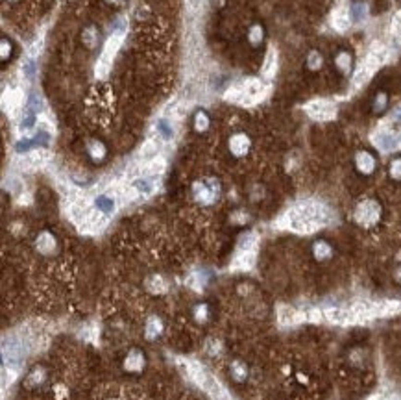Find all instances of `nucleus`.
<instances>
[{"label": "nucleus", "mask_w": 401, "mask_h": 400, "mask_svg": "<svg viewBox=\"0 0 401 400\" xmlns=\"http://www.w3.org/2000/svg\"><path fill=\"white\" fill-rule=\"evenodd\" d=\"M283 223L290 230L300 232V233H310L329 223V211L326 206L309 200V202H302L294 206L285 215Z\"/></svg>", "instance_id": "1"}, {"label": "nucleus", "mask_w": 401, "mask_h": 400, "mask_svg": "<svg viewBox=\"0 0 401 400\" xmlns=\"http://www.w3.org/2000/svg\"><path fill=\"white\" fill-rule=\"evenodd\" d=\"M263 95H265V85L259 80H248L244 84L231 87L227 93V99L239 102V104H253V102L261 100Z\"/></svg>", "instance_id": "2"}, {"label": "nucleus", "mask_w": 401, "mask_h": 400, "mask_svg": "<svg viewBox=\"0 0 401 400\" xmlns=\"http://www.w3.org/2000/svg\"><path fill=\"white\" fill-rule=\"evenodd\" d=\"M386 56H388V52H386V48H375V50H371L370 56L366 58L363 62V65L359 67V70L355 72V78H353V84L359 87V85H363L368 78L375 72V69H377L379 65H383V63L386 62Z\"/></svg>", "instance_id": "3"}, {"label": "nucleus", "mask_w": 401, "mask_h": 400, "mask_svg": "<svg viewBox=\"0 0 401 400\" xmlns=\"http://www.w3.org/2000/svg\"><path fill=\"white\" fill-rule=\"evenodd\" d=\"M121 41H122V33H113L111 37L107 39L106 46H104V50H102V56H100L98 63H96V76L98 78L107 76L109 67H111V63H113L115 54H117V50H119V46H121Z\"/></svg>", "instance_id": "4"}, {"label": "nucleus", "mask_w": 401, "mask_h": 400, "mask_svg": "<svg viewBox=\"0 0 401 400\" xmlns=\"http://www.w3.org/2000/svg\"><path fill=\"white\" fill-rule=\"evenodd\" d=\"M355 219L361 224H373L379 219V206L373 200H366L363 202L355 211Z\"/></svg>", "instance_id": "5"}, {"label": "nucleus", "mask_w": 401, "mask_h": 400, "mask_svg": "<svg viewBox=\"0 0 401 400\" xmlns=\"http://www.w3.org/2000/svg\"><path fill=\"white\" fill-rule=\"evenodd\" d=\"M307 111L312 119H318V121H326V119H331L335 115V106L329 102V100H314L307 106Z\"/></svg>", "instance_id": "6"}, {"label": "nucleus", "mask_w": 401, "mask_h": 400, "mask_svg": "<svg viewBox=\"0 0 401 400\" xmlns=\"http://www.w3.org/2000/svg\"><path fill=\"white\" fill-rule=\"evenodd\" d=\"M303 319H307L305 313L298 311L294 308H279V323L281 324H298Z\"/></svg>", "instance_id": "7"}, {"label": "nucleus", "mask_w": 401, "mask_h": 400, "mask_svg": "<svg viewBox=\"0 0 401 400\" xmlns=\"http://www.w3.org/2000/svg\"><path fill=\"white\" fill-rule=\"evenodd\" d=\"M131 191L137 195H150L154 191V178L150 176H139L131 182Z\"/></svg>", "instance_id": "8"}, {"label": "nucleus", "mask_w": 401, "mask_h": 400, "mask_svg": "<svg viewBox=\"0 0 401 400\" xmlns=\"http://www.w3.org/2000/svg\"><path fill=\"white\" fill-rule=\"evenodd\" d=\"M255 262V250H239L237 258H235L233 267L237 269H250Z\"/></svg>", "instance_id": "9"}, {"label": "nucleus", "mask_w": 401, "mask_h": 400, "mask_svg": "<svg viewBox=\"0 0 401 400\" xmlns=\"http://www.w3.org/2000/svg\"><path fill=\"white\" fill-rule=\"evenodd\" d=\"M349 21H351V15L348 13V9L346 8H339L333 13V26L337 28V30H340V32L348 30Z\"/></svg>", "instance_id": "10"}, {"label": "nucleus", "mask_w": 401, "mask_h": 400, "mask_svg": "<svg viewBox=\"0 0 401 400\" xmlns=\"http://www.w3.org/2000/svg\"><path fill=\"white\" fill-rule=\"evenodd\" d=\"M94 208L102 211L104 215H109V213L115 211V200L111 197H107V195H100L98 199L94 200Z\"/></svg>", "instance_id": "11"}, {"label": "nucleus", "mask_w": 401, "mask_h": 400, "mask_svg": "<svg viewBox=\"0 0 401 400\" xmlns=\"http://www.w3.org/2000/svg\"><path fill=\"white\" fill-rule=\"evenodd\" d=\"M19 104H21V93H19V91H9V93H6V95H4L2 106H4V109H6V111L13 113Z\"/></svg>", "instance_id": "12"}, {"label": "nucleus", "mask_w": 401, "mask_h": 400, "mask_svg": "<svg viewBox=\"0 0 401 400\" xmlns=\"http://www.w3.org/2000/svg\"><path fill=\"white\" fill-rule=\"evenodd\" d=\"M155 128H157V133L165 139V141H168V139L174 137V128H172V124L168 123L167 119H159Z\"/></svg>", "instance_id": "13"}, {"label": "nucleus", "mask_w": 401, "mask_h": 400, "mask_svg": "<svg viewBox=\"0 0 401 400\" xmlns=\"http://www.w3.org/2000/svg\"><path fill=\"white\" fill-rule=\"evenodd\" d=\"M357 165H359V169L363 170V172H371L375 162H373V158L368 152H361V154L357 156Z\"/></svg>", "instance_id": "14"}, {"label": "nucleus", "mask_w": 401, "mask_h": 400, "mask_svg": "<svg viewBox=\"0 0 401 400\" xmlns=\"http://www.w3.org/2000/svg\"><path fill=\"white\" fill-rule=\"evenodd\" d=\"M229 145H231V150H233L235 154H244L248 150V139L244 137V135H235Z\"/></svg>", "instance_id": "15"}, {"label": "nucleus", "mask_w": 401, "mask_h": 400, "mask_svg": "<svg viewBox=\"0 0 401 400\" xmlns=\"http://www.w3.org/2000/svg\"><path fill=\"white\" fill-rule=\"evenodd\" d=\"M349 15H351V21H353V23H363L364 19H366V6H364V4H353Z\"/></svg>", "instance_id": "16"}, {"label": "nucleus", "mask_w": 401, "mask_h": 400, "mask_svg": "<svg viewBox=\"0 0 401 400\" xmlns=\"http://www.w3.org/2000/svg\"><path fill=\"white\" fill-rule=\"evenodd\" d=\"M37 246L41 252H50V248H54V239L48 233H43L37 241Z\"/></svg>", "instance_id": "17"}, {"label": "nucleus", "mask_w": 401, "mask_h": 400, "mask_svg": "<svg viewBox=\"0 0 401 400\" xmlns=\"http://www.w3.org/2000/svg\"><path fill=\"white\" fill-rule=\"evenodd\" d=\"M274 67H276V54H274V50H270V52H268V56H266L265 67H263V70H265L266 76H270V74H272Z\"/></svg>", "instance_id": "18"}, {"label": "nucleus", "mask_w": 401, "mask_h": 400, "mask_svg": "<svg viewBox=\"0 0 401 400\" xmlns=\"http://www.w3.org/2000/svg\"><path fill=\"white\" fill-rule=\"evenodd\" d=\"M33 72H35V63H33V60H28V62L23 63V74L26 78H31L33 76Z\"/></svg>", "instance_id": "19"}, {"label": "nucleus", "mask_w": 401, "mask_h": 400, "mask_svg": "<svg viewBox=\"0 0 401 400\" xmlns=\"http://www.w3.org/2000/svg\"><path fill=\"white\" fill-rule=\"evenodd\" d=\"M314 252H316V256L318 258H326L331 250H329V246L326 245V243H318L316 246H314Z\"/></svg>", "instance_id": "20"}, {"label": "nucleus", "mask_w": 401, "mask_h": 400, "mask_svg": "<svg viewBox=\"0 0 401 400\" xmlns=\"http://www.w3.org/2000/svg\"><path fill=\"white\" fill-rule=\"evenodd\" d=\"M394 33H396L398 41L401 43V11L396 15V19H394Z\"/></svg>", "instance_id": "21"}, {"label": "nucleus", "mask_w": 401, "mask_h": 400, "mask_svg": "<svg viewBox=\"0 0 401 400\" xmlns=\"http://www.w3.org/2000/svg\"><path fill=\"white\" fill-rule=\"evenodd\" d=\"M390 174H392L394 178H401V160H396V162L392 163Z\"/></svg>", "instance_id": "22"}, {"label": "nucleus", "mask_w": 401, "mask_h": 400, "mask_svg": "<svg viewBox=\"0 0 401 400\" xmlns=\"http://www.w3.org/2000/svg\"><path fill=\"white\" fill-rule=\"evenodd\" d=\"M263 37V30L259 28V26H253V30H251L250 33V39L253 41V43H259V39Z\"/></svg>", "instance_id": "23"}, {"label": "nucleus", "mask_w": 401, "mask_h": 400, "mask_svg": "<svg viewBox=\"0 0 401 400\" xmlns=\"http://www.w3.org/2000/svg\"><path fill=\"white\" fill-rule=\"evenodd\" d=\"M205 126H207V117H205L204 113H198V117H196V128H198V130H204Z\"/></svg>", "instance_id": "24"}, {"label": "nucleus", "mask_w": 401, "mask_h": 400, "mask_svg": "<svg viewBox=\"0 0 401 400\" xmlns=\"http://www.w3.org/2000/svg\"><path fill=\"white\" fill-rule=\"evenodd\" d=\"M320 62H322V60H320V56H318L316 52H312V54H310V58H309V67H310V69H316L318 65H320Z\"/></svg>", "instance_id": "25"}, {"label": "nucleus", "mask_w": 401, "mask_h": 400, "mask_svg": "<svg viewBox=\"0 0 401 400\" xmlns=\"http://www.w3.org/2000/svg\"><path fill=\"white\" fill-rule=\"evenodd\" d=\"M337 63L340 65L342 69H348V67H349V56L348 54H340V56H339V60H337Z\"/></svg>", "instance_id": "26"}, {"label": "nucleus", "mask_w": 401, "mask_h": 400, "mask_svg": "<svg viewBox=\"0 0 401 400\" xmlns=\"http://www.w3.org/2000/svg\"><path fill=\"white\" fill-rule=\"evenodd\" d=\"M93 35H94V30H93V28H89V30L84 33V39L87 45H93Z\"/></svg>", "instance_id": "27"}, {"label": "nucleus", "mask_w": 401, "mask_h": 400, "mask_svg": "<svg viewBox=\"0 0 401 400\" xmlns=\"http://www.w3.org/2000/svg\"><path fill=\"white\" fill-rule=\"evenodd\" d=\"M370 400H398L396 397H390V395H373Z\"/></svg>", "instance_id": "28"}, {"label": "nucleus", "mask_w": 401, "mask_h": 400, "mask_svg": "<svg viewBox=\"0 0 401 400\" xmlns=\"http://www.w3.org/2000/svg\"><path fill=\"white\" fill-rule=\"evenodd\" d=\"M200 2H202V0H189V4L192 6V8H196V6L200 4Z\"/></svg>", "instance_id": "29"}, {"label": "nucleus", "mask_w": 401, "mask_h": 400, "mask_svg": "<svg viewBox=\"0 0 401 400\" xmlns=\"http://www.w3.org/2000/svg\"><path fill=\"white\" fill-rule=\"evenodd\" d=\"M109 2H121V0H109Z\"/></svg>", "instance_id": "30"}]
</instances>
